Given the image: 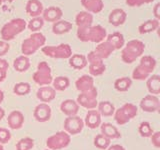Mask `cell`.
I'll use <instances>...</instances> for the list:
<instances>
[{
	"label": "cell",
	"instance_id": "7402d4cb",
	"mask_svg": "<svg viewBox=\"0 0 160 150\" xmlns=\"http://www.w3.org/2000/svg\"><path fill=\"white\" fill-rule=\"evenodd\" d=\"M114 50L115 49L112 45L105 40V41L100 42L97 45L96 48H95V50H94V53L96 54L98 57L101 58L102 60H104V59L108 58L110 55L112 54V52L114 51Z\"/></svg>",
	"mask_w": 160,
	"mask_h": 150
},
{
	"label": "cell",
	"instance_id": "44dd1931",
	"mask_svg": "<svg viewBox=\"0 0 160 150\" xmlns=\"http://www.w3.org/2000/svg\"><path fill=\"white\" fill-rule=\"evenodd\" d=\"M43 20L47 22H56L58 20L61 19L62 17V10L60 9L59 7L56 6H51V7H48L47 9L43 10Z\"/></svg>",
	"mask_w": 160,
	"mask_h": 150
},
{
	"label": "cell",
	"instance_id": "b9f144b4",
	"mask_svg": "<svg viewBox=\"0 0 160 150\" xmlns=\"http://www.w3.org/2000/svg\"><path fill=\"white\" fill-rule=\"evenodd\" d=\"M11 139V133L7 129L4 127H0V144L8 143Z\"/></svg>",
	"mask_w": 160,
	"mask_h": 150
},
{
	"label": "cell",
	"instance_id": "6da1fadb",
	"mask_svg": "<svg viewBox=\"0 0 160 150\" xmlns=\"http://www.w3.org/2000/svg\"><path fill=\"white\" fill-rule=\"evenodd\" d=\"M107 32L106 29L101 25H95V26L88 27H78L77 28V38L82 42H93L100 43L104 38H106Z\"/></svg>",
	"mask_w": 160,
	"mask_h": 150
},
{
	"label": "cell",
	"instance_id": "3957f363",
	"mask_svg": "<svg viewBox=\"0 0 160 150\" xmlns=\"http://www.w3.org/2000/svg\"><path fill=\"white\" fill-rule=\"evenodd\" d=\"M144 50H145V44L142 41L137 39L130 40L123 47L121 51V58L123 60V62L127 64L133 63L135 60L143 54Z\"/></svg>",
	"mask_w": 160,
	"mask_h": 150
},
{
	"label": "cell",
	"instance_id": "9a60e30c",
	"mask_svg": "<svg viewBox=\"0 0 160 150\" xmlns=\"http://www.w3.org/2000/svg\"><path fill=\"white\" fill-rule=\"evenodd\" d=\"M7 123L10 129L18 130L22 128L24 124V115L19 110H13L9 113L7 118Z\"/></svg>",
	"mask_w": 160,
	"mask_h": 150
},
{
	"label": "cell",
	"instance_id": "4316f807",
	"mask_svg": "<svg viewBox=\"0 0 160 150\" xmlns=\"http://www.w3.org/2000/svg\"><path fill=\"white\" fill-rule=\"evenodd\" d=\"M69 65L76 70H81L87 66L86 56L82 54H73L69 58Z\"/></svg>",
	"mask_w": 160,
	"mask_h": 150
},
{
	"label": "cell",
	"instance_id": "60d3db41",
	"mask_svg": "<svg viewBox=\"0 0 160 150\" xmlns=\"http://www.w3.org/2000/svg\"><path fill=\"white\" fill-rule=\"evenodd\" d=\"M9 68V64L5 59L0 58V83L3 82L7 76V71Z\"/></svg>",
	"mask_w": 160,
	"mask_h": 150
},
{
	"label": "cell",
	"instance_id": "836d02e7",
	"mask_svg": "<svg viewBox=\"0 0 160 150\" xmlns=\"http://www.w3.org/2000/svg\"><path fill=\"white\" fill-rule=\"evenodd\" d=\"M52 84L55 91H64L69 87L70 80L66 76H57L52 80Z\"/></svg>",
	"mask_w": 160,
	"mask_h": 150
},
{
	"label": "cell",
	"instance_id": "4dcf8cb0",
	"mask_svg": "<svg viewBox=\"0 0 160 150\" xmlns=\"http://www.w3.org/2000/svg\"><path fill=\"white\" fill-rule=\"evenodd\" d=\"M106 41L114 47L115 50H118L124 46V36L120 32H114L106 36Z\"/></svg>",
	"mask_w": 160,
	"mask_h": 150
},
{
	"label": "cell",
	"instance_id": "2e32d148",
	"mask_svg": "<svg viewBox=\"0 0 160 150\" xmlns=\"http://www.w3.org/2000/svg\"><path fill=\"white\" fill-rule=\"evenodd\" d=\"M36 97L41 101L42 103H49L53 101L56 97V91L52 86H41L36 92Z\"/></svg>",
	"mask_w": 160,
	"mask_h": 150
},
{
	"label": "cell",
	"instance_id": "30bf717a",
	"mask_svg": "<svg viewBox=\"0 0 160 150\" xmlns=\"http://www.w3.org/2000/svg\"><path fill=\"white\" fill-rule=\"evenodd\" d=\"M97 97H98V91L97 88L94 86L93 88H91L86 92L80 93L77 96L76 102L78 103L79 106H82L83 108H86L88 110L96 109L98 104Z\"/></svg>",
	"mask_w": 160,
	"mask_h": 150
},
{
	"label": "cell",
	"instance_id": "1f68e13d",
	"mask_svg": "<svg viewBox=\"0 0 160 150\" xmlns=\"http://www.w3.org/2000/svg\"><path fill=\"white\" fill-rule=\"evenodd\" d=\"M13 67L17 72H25L27 71L30 67V60L28 56L21 55L18 56L16 59H14L13 61Z\"/></svg>",
	"mask_w": 160,
	"mask_h": 150
},
{
	"label": "cell",
	"instance_id": "c3c4849f",
	"mask_svg": "<svg viewBox=\"0 0 160 150\" xmlns=\"http://www.w3.org/2000/svg\"><path fill=\"white\" fill-rule=\"evenodd\" d=\"M4 116H5V110L0 106V121L4 118Z\"/></svg>",
	"mask_w": 160,
	"mask_h": 150
},
{
	"label": "cell",
	"instance_id": "d6a6232c",
	"mask_svg": "<svg viewBox=\"0 0 160 150\" xmlns=\"http://www.w3.org/2000/svg\"><path fill=\"white\" fill-rule=\"evenodd\" d=\"M159 27V20L157 19H151V20H147L146 22L142 23L140 26L138 27V31L140 34H146L153 32L155 30H157Z\"/></svg>",
	"mask_w": 160,
	"mask_h": 150
},
{
	"label": "cell",
	"instance_id": "f6af8a7d",
	"mask_svg": "<svg viewBox=\"0 0 160 150\" xmlns=\"http://www.w3.org/2000/svg\"><path fill=\"white\" fill-rule=\"evenodd\" d=\"M10 49V45L8 44V42L6 41H0V57L1 56H4L5 54H6Z\"/></svg>",
	"mask_w": 160,
	"mask_h": 150
},
{
	"label": "cell",
	"instance_id": "d590c367",
	"mask_svg": "<svg viewBox=\"0 0 160 150\" xmlns=\"http://www.w3.org/2000/svg\"><path fill=\"white\" fill-rule=\"evenodd\" d=\"M110 142H111V140L108 139L106 136H104L101 133L97 134L96 136L94 137V141H93L94 146L101 150H106L110 146Z\"/></svg>",
	"mask_w": 160,
	"mask_h": 150
},
{
	"label": "cell",
	"instance_id": "ee69618b",
	"mask_svg": "<svg viewBox=\"0 0 160 150\" xmlns=\"http://www.w3.org/2000/svg\"><path fill=\"white\" fill-rule=\"evenodd\" d=\"M151 143L155 148H160V131L153 132V134L150 136Z\"/></svg>",
	"mask_w": 160,
	"mask_h": 150
},
{
	"label": "cell",
	"instance_id": "83f0119b",
	"mask_svg": "<svg viewBox=\"0 0 160 150\" xmlns=\"http://www.w3.org/2000/svg\"><path fill=\"white\" fill-rule=\"evenodd\" d=\"M72 29V24L67 20H58L53 23L52 32L56 35H62L69 32Z\"/></svg>",
	"mask_w": 160,
	"mask_h": 150
},
{
	"label": "cell",
	"instance_id": "603a6c76",
	"mask_svg": "<svg viewBox=\"0 0 160 150\" xmlns=\"http://www.w3.org/2000/svg\"><path fill=\"white\" fill-rule=\"evenodd\" d=\"M100 128H101V134H103L104 136H106L110 140L121 138V133L117 129V127L112 125L111 123H102L100 125Z\"/></svg>",
	"mask_w": 160,
	"mask_h": 150
},
{
	"label": "cell",
	"instance_id": "8d00e7d4",
	"mask_svg": "<svg viewBox=\"0 0 160 150\" xmlns=\"http://www.w3.org/2000/svg\"><path fill=\"white\" fill-rule=\"evenodd\" d=\"M31 91V86L28 82H19L16 83L13 87L14 94L18 95V96H25L30 93Z\"/></svg>",
	"mask_w": 160,
	"mask_h": 150
},
{
	"label": "cell",
	"instance_id": "ab89813d",
	"mask_svg": "<svg viewBox=\"0 0 160 150\" xmlns=\"http://www.w3.org/2000/svg\"><path fill=\"white\" fill-rule=\"evenodd\" d=\"M44 25V20L42 17H33L30 21L28 22V28L29 30H31L32 32H37L38 30H40Z\"/></svg>",
	"mask_w": 160,
	"mask_h": 150
},
{
	"label": "cell",
	"instance_id": "f5cc1de1",
	"mask_svg": "<svg viewBox=\"0 0 160 150\" xmlns=\"http://www.w3.org/2000/svg\"><path fill=\"white\" fill-rule=\"evenodd\" d=\"M45 150H49V149H45Z\"/></svg>",
	"mask_w": 160,
	"mask_h": 150
},
{
	"label": "cell",
	"instance_id": "7a4b0ae2",
	"mask_svg": "<svg viewBox=\"0 0 160 150\" xmlns=\"http://www.w3.org/2000/svg\"><path fill=\"white\" fill-rule=\"evenodd\" d=\"M156 59L150 55H144L140 59V62L132 72V78L138 81H144L154 71L156 67Z\"/></svg>",
	"mask_w": 160,
	"mask_h": 150
},
{
	"label": "cell",
	"instance_id": "7bdbcfd3",
	"mask_svg": "<svg viewBox=\"0 0 160 150\" xmlns=\"http://www.w3.org/2000/svg\"><path fill=\"white\" fill-rule=\"evenodd\" d=\"M154 0H125V2L130 7H139L143 4H148L153 2Z\"/></svg>",
	"mask_w": 160,
	"mask_h": 150
},
{
	"label": "cell",
	"instance_id": "d6986e66",
	"mask_svg": "<svg viewBox=\"0 0 160 150\" xmlns=\"http://www.w3.org/2000/svg\"><path fill=\"white\" fill-rule=\"evenodd\" d=\"M127 18V14L121 8H116L113 9L109 14V23L112 24L113 26H120V25L124 24L125 20Z\"/></svg>",
	"mask_w": 160,
	"mask_h": 150
},
{
	"label": "cell",
	"instance_id": "f546056e",
	"mask_svg": "<svg viewBox=\"0 0 160 150\" xmlns=\"http://www.w3.org/2000/svg\"><path fill=\"white\" fill-rule=\"evenodd\" d=\"M98 112L101 116L104 117H110L112 116L115 112V106L112 102L110 101H100L97 104Z\"/></svg>",
	"mask_w": 160,
	"mask_h": 150
},
{
	"label": "cell",
	"instance_id": "ac0fdd59",
	"mask_svg": "<svg viewBox=\"0 0 160 150\" xmlns=\"http://www.w3.org/2000/svg\"><path fill=\"white\" fill-rule=\"evenodd\" d=\"M79 107L80 106L76 102V100H73V99H66L60 104V110H61V112L66 115V116H74V115H77L79 111Z\"/></svg>",
	"mask_w": 160,
	"mask_h": 150
},
{
	"label": "cell",
	"instance_id": "5bb4252c",
	"mask_svg": "<svg viewBox=\"0 0 160 150\" xmlns=\"http://www.w3.org/2000/svg\"><path fill=\"white\" fill-rule=\"evenodd\" d=\"M51 108L47 103H40L36 107L34 108L33 111V116L35 120L38 122H47L51 118Z\"/></svg>",
	"mask_w": 160,
	"mask_h": 150
},
{
	"label": "cell",
	"instance_id": "f35d334b",
	"mask_svg": "<svg viewBox=\"0 0 160 150\" xmlns=\"http://www.w3.org/2000/svg\"><path fill=\"white\" fill-rule=\"evenodd\" d=\"M34 147V140L30 137L21 138L16 143V150H31Z\"/></svg>",
	"mask_w": 160,
	"mask_h": 150
},
{
	"label": "cell",
	"instance_id": "ffe728a7",
	"mask_svg": "<svg viewBox=\"0 0 160 150\" xmlns=\"http://www.w3.org/2000/svg\"><path fill=\"white\" fill-rule=\"evenodd\" d=\"M75 86L80 93L86 92L94 87V79L90 75H82L81 77H79L76 80Z\"/></svg>",
	"mask_w": 160,
	"mask_h": 150
},
{
	"label": "cell",
	"instance_id": "8992f818",
	"mask_svg": "<svg viewBox=\"0 0 160 150\" xmlns=\"http://www.w3.org/2000/svg\"><path fill=\"white\" fill-rule=\"evenodd\" d=\"M138 114V108L133 103H125L118 109H115L113 114L114 120L118 125H124L136 117Z\"/></svg>",
	"mask_w": 160,
	"mask_h": 150
},
{
	"label": "cell",
	"instance_id": "4fadbf2b",
	"mask_svg": "<svg viewBox=\"0 0 160 150\" xmlns=\"http://www.w3.org/2000/svg\"><path fill=\"white\" fill-rule=\"evenodd\" d=\"M139 106L145 112L148 113L157 112L160 108V100L156 95L148 94L141 99Z\"/></svg>",
	"mask_w": 160,
	"mask_h": 150
},
{
	"label": "cell",
	"instance_id": "52a82bcc",
	"mask_svg": "<svg viewBox=\"0 0 160 150\" xmlns=\"http://www.w3.org/2000/svg\"><path fill=\"white\" fill-rule=\"evenodd\" d=\"M34 82L38 84L39 86H47L52 83V72L51 68L47 62L41 61L37 65V70L33 73L32 76Z\"/></svg>",
	"mask_w": 160,
	"mask_h": 150
},
{
	"label": "cell",
	"instance_id": "816d5d0a",
	"mask_svg": "<svg viewBox=\"0 0 160 150\" xmlns=\"http://www.w3.org/2000/svg\"><path fill=\"white\" fill-rule=\"evenodd\" d=\"M0 150H4V147L2 144H0Z\"/></svg>",
	"mask_w": 160,
	"mask_h": 150
},
{
	"label": "cell",
	"instance_id": "277c9868",
	"mask_svg": "<svg viewBox=\"0 0 160 150\" xmlns=\"http://www.w3.org/2000/svg\"><path fill=\"white\" fill-rule=\"evenodd\" d=\"M26 21L22 18H14L10 20L9 22L5 23L1 30H0V34H1V38L3 41H10L15 38V36L20 34L22 31H24L26 28Z\"/></svg>",
	"mask_w": 160,
	"mask_h": 150
},
{
	"label": "cell",
	"instance_id": "484cf974",
	"mask_svg": "<svg viewBox=\"0 0 160 150\" xmlns=\"http://www.w3.org/2000/svg\"><path fill=\"white\" fill-rule=\"evenodd\" d=\"M81 4L87 12L91 13H99L104 7L102 0H81Z\"/></svg>",
	"mask_w": 160,
	"mask_h": 150
},
{
	"label": "cell",
	"instance_id": "9c48e42d",
	"mask_svg": "<svg viewBox=\"0 0 160 150\" xmlns=\"http://www.w3.org/2000/svg\"><path fill=\"white\" fill-rule=\"evenodd\" d=\"M71 137L65 131H58L54 133L46 140V146L49 150H61L66 148L70 144Z\"/></svg>",
	"mask_w": 160,
	"mask_h": 150
},
{
	"label": "cell",
	"instance_id": "5b68a950",
	"mask_svg": "<svg viewBox=\"0 0 160 150\" xmlns=\"http://www.w3.org/2000/svg\"><path fill=\"white\" fill-rule=\"evenodd\" d=\"M46 42V38L41 32H34L28 38L24 39L21 44V52L25 56L33 55L37 50L42 48Z\"/></svg>",
	"mask_w": 160,
	"mask_h": 150
},
{
	"label": "cell",
	"instance_id": "7dc6e473",
	"mask_svg": "<svg viewBox=\"0 0 160 150\" xmlns=\"http://www.w3.org/2000/svg\"><path fill=\"white\" fill-rule=\"evenodd\" d=\"M107 150H125V148L122 146V145L113 144V145H110V146L107 148Z\"/></svg>",
	"mask_w": 160,
	"mask_h": 150
},
{
	"label": "cell",
	"instance_id": "d4e9b609",
	"mask_svg": "<svg viewBox=\"0 0 160 150\" xmlns=\"http://www.w3.org/2000/svg\"><path fill=\"white\" fill-rule=\"evenodd\" d=\"M146 86L150 94L157 95L160 93V76L157 74H151L146 79Z\"/></svg>",
	"mask_w": 160,
	"mask_h": 150
},
{
	"label": "cell",
	"instance_id": "7c38bea8",
	"mask_svg": "<svg viewBox=\"0 0 160 150\" xmlns=\"http://www.w3.org/2000/svg\"><path fill=\"white\" fill-rule=\"evenodd\" d=\"M64 131L67 132L69 135L79 134L84 128V121L77 115L74 116H67L64 120Z\"/></svg>",
	"mask_w": 160,
	"mask_h": 150
},
{
	"label": "cell",
	"instance_id": "e0dca14e",
	"mask_svg": "<svg viewBox=\"0 0 160 150\" xmlns=\"http://www.w3.org/2000/svg\"><path fill=\"white\" fill-rule=\"evenodd\" d=\"M84 125H86L90 129H96L101 125V115L98 112V110H88L86 116H85Z\"/></svg>",
	"mask_w": 160,
	"mask_h": 150
},
{
	"label": "cell",
	"instance_id": "f907efd6",
	"mask_svg": "<svg viewBox=\"0 0 160 150\" xmlns=\"http://www.w3.org/2000/svg\"><path fill=\"white\" fill-rule=\"evenodd\" d=\"M15 0H0V5L3 4L4 2H13Z\"/></svg>",
	"mask_w": 160,
	"mask_h": 150
},
{
	"label": "cell",
	"instance_id": "bcb514c9",
	"mask_svg": "<svg viewBox=\"0 0 160 150\" xmlns=\"http://www.w3.org/2000/svg\"><path fill=\"white\" fill-rule=\"evenodd\" d=\"M159 7H160V3H156L155 4V6L153 8V14L155 18H156L157 20H159L160 18V12H159Z\"/></svg>",
	"mask_w": 160,
	"mask_h": 150
},
{
	"label": "cell",
	"instance_id": "f1b7e54d",
	"mask_svg": "<svg viewBox=\"0 0 160 150\" xmlns=\"http://www.w3.org/2000/svg\"><path fill=\"white\" fill-rule=\"evenodd\" d=\"M77 27H88L91 26L93 22V16L87 11H81L76 15L75 18Z\"/></svg>",
	"mask_w": 160,
	"mask_h": 150
},
{
	"label": "cell",
	"instance_id": "8fae6325",
	"mask_svg": "<svg viewBox=\"0 0 160 150\" xmlns=\"http://www.w3.org/2000/svg\"><path fill=\"white\" fill-rule=\"evenodd\" d=\"M86 59L87 64H89L90 76H100L105 72V70H106L105 63L101 58L94 53V51H90L86 56Z\"/></svg>",
	"mask_w": 160,
	"mask_h": 150
},
{
	"label": "cell",
	"instance_id": "74e56055",
	"mask_svg": "<svg viewBox=\"0 0 160 150\" xmlns=\"http://www.w3.org/2000/svg\"><path fill=\"white\" fill-rule=\"evenodd\" d=\"M138 132L140 134V136L145 137V138H148L150 137L151 135L153 134L154 130L151 126V124L147 121H143L140 123L139 127H138Z\"/></svg>",
	"mask_w": 160,
	"mask_h": 150
},
{
	"label": "cell",
	"instance_id": "e575fe53",
	"mask_svg": "<svg viewBox=\"0 0 160 150\" xmlns=\"http://www.w3.org/2000/svg\"><path fill=\"white\" fill-rule=\"evenodd\" d=\"M132 79L129 77H121L117 78L114 82V88L119 92H125L131 87Z\"/></svg>",
	"mask_w": 160,
	"mask_h": 150
},
{
	"label": "cell",
	"instance_id": "681fc988",
	"mask_svg": "<svg viewBox=\"0 0 160 150\" xmlns=\"http://www.w3.org/2000/svg\"><path fill=\"white\" fill-rule=\"evenodd\" d=\"M3 100H4V92L0 89V104L3 102Z\"/></svg>",
	"mask_w": 160,
	"mask_h": 150
},
{
	"label": "cell",
	"instance_id": "cb8c5ba5",
	"mask_svg": "<svg viewBox=\"0 0 160 150\" xmlns=\"http://www.w3.org/2000/svg\"><path fill=\"white\" fill-rule=\"evenodd\" d=\"M25 10L29 16L38 17L43 12V4L39 0H28Z\"/></svg>",
	"mask_w": 160,
	"mask_h": 150
},
{
	"label": "cell",
	"instance_id": "ba28073f",
	"mask_svg": "<svg viewBox=\"0 0 160 150\" xmlns=\"http://www.w3.org/2000/svg\"><path fill=\"white\" fill-rule=\"evenodd\" d=\"M41 51L46 56L56 59H67L72 55V49L70 45L65 43H61L57 46H43Z\"/></svg>",
	"mask_w": 160,
	"mask_h": 150
}]
</instances>
